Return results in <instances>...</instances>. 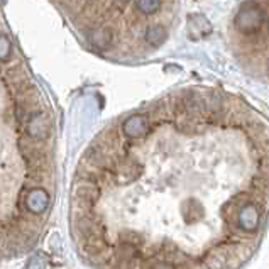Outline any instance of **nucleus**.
<instances>
[{"label": "nucleus", "instance_id": "f257e3e1", "mask_svg": "<svg viewBox=\"0 0 269 269\" xmlns=\"http://www.w3.org/2000/svg\"><path fill=\"white\" fill-rule=\"evenodd\" d=\"M29 134L34 139H44L49 134V122L44 119V114H36L29 121Z\"/></svg>", "mask_w": 269, "mask_h": 269}, {"label": "nucleus", "instance_id": "f03ea898", "mask_svg": "<svg viewBox=\"0 0 269 269\" xmlns=\"http://www.w3.org/2000/svg\"><path fill=\"white\" fill-rule=\"evenodd\" d=\"M27 205L29 208H31L32 212L39 213L46 208V205H48V195L44 193V191L41 190H34L29 193V198H27Z\"/></svg>", "mask_w": 269, "mask_h": 269}, {"label": "nucleus", "instance_id": "7ed1b4c3", "mask_svg": "<svg viewBox=\"0 0 269 269\" xmlns=\"http://www.w3.org/2000/svg\"><path fill=\"white\" fill-rule=\"evenodd\" d=\"M8 51H10V44H8V42H7V39L0 37V58L7 56Z\"/></svg>", "mask_w": 269, "mask_h": 269}]
</instances>
